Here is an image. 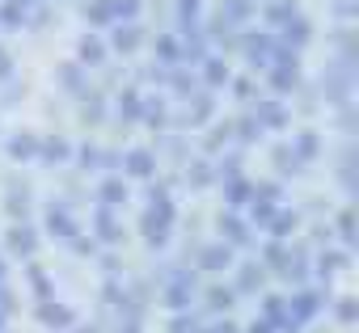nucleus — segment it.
Returning <instances> with one entry per match:
<instances>
[{
  "mask_svg": "<svg viewBox=\"0 0 359 333\" xmlns=\"http://www.w3.org/2000/svg\"><path fill=\"white\" fill-rule=\"evenodd\" d=\"M195 295V274L191 270H169L165 274V304L169 308H187Z\"/></svg>",
  "mask_w": 359,
  "mask_h": 333,
  "instance_id": "obj_1",
  "label": "nucleus"
},
{
  "mask_svg": "<svg viewBox=\"0 0 359 333\" xmlns=\"http://www.w3.org/2000/svg\"><path fill=\"white\" fill-rule=\"evenodd\" d=\"M321 304H325V299H321L317 291H300V295H296V299L287 304V325L296 329V325H304V320H313V316L321 312Z\"/></svg>",
  "mask_w": 359,
  "mask_h": 333,
  "instance_id": "obj_2",
  "label": "nucleus"
},
{
  "mask_svg": "<svg viewBox=\"0 0 359 333\" xmlns=\"http://www.w3.org/2000/svg\"><path fill=\"white\" fill-rule=\"evenodd\" d=\"M241 47H245V59H250L254 72H258V68H271V55H275V38H271V34H250Z\"/></svg>",
  "mask_w": 359,
  "mask_h": 333,
  "instance_id": "obj_3",
  "label": "nucleus"
},
{
  "mask_svg": "<svg viewBox=\"0 0 359 333\" xmlns=\"http://www.w3.org/2000/svg\"><path fill=\"white\" fill-rule=\"evenodd\" d=\"M47 228H51L60 241H72V236H76V220H72V211H68L64 203H51V207H47Z\"/></svg>",
  "mask_w": 359,
  "mask_h": 333,
  "instance_id": "obj_4",
  "label": "nucleus"
},
{
  "mask_svg": "<svg viewBox=\"0 0 359 333\" xmlns=\"http://www.w3.org/2000/svg\"><path fill=\"white\" fill-rule=\"evenodd\" d=\"M34 249H39L34 228H30V224H13V228H9V253H18V257H34Z\"/></svg>",
  "mask_w": 359,
  "mask_h": 333,
  "instance_id": "obj_5",
  "label": "nucleus"
},
{
  "mask_svg": "<svg viewBox=\"0 0 359 333\" xmlns=\"http://www.w3.org/2000/svg\"><path fill=\"white\" fill-rule=\"evenodd\" d=\"M39 156H43V164H64L68 156H72V143L64 139V135H51V139H39Z\"/></svg>",
  "mask_w": 359,
  "mask_h": 333,
  "instance_id": "obj_6",
  "label": "nucleus"
},
{
  "mask_svg": "<svg viewBox=\"0 0 359 333\" xmlns=\"http://www.w3.org/2000/svg\"><path fill=\"white\" fill-rule=\"evenodd\" d=\"M5 207H9L13 220L26 224V215H30V182H18V178H13V182H9V203H5Z\"/></svg>",
  "mask_w": 359,
  "mask_h": 333,
  "instance_id": "obj_7",
  "label": "nucleus"
},
{
  "mask_svg": "<svg viewBox=\"0 0 359 333\" xmlns=\"http://www.w3.org/2000/svg\"><path fill=\"white\" fill-rule=\"evenodd\" d=\"M220 245H250V228H245V220H237V215H220Z\"/></svg>",
  "mask_w": 359,
  "mask_h": 333,
  "instance_id": "obj_8",
  "label": "nucleus"
},
{
  "mask_svg": "<svg viewBox=\"0 0 359 333\" xmlns=\"http://www.w3.org/2000/svg\"><path fill=\"white\" fill-rule=\"evenodd\" d=\"M199 266L212 270V274H216V270H229V266H233V249H229V245H203V249H199Z\"/></svg>",
  "mask_w": 359,
  "mask_h": 333,
  "instance_id": "obj_9",
  "label": "nucleus"
},
{
  "mask_svg": "<svg viewBox=\"0 0 359 333\" xmlns=\"http://www.w3.org/2000/svg\"><path fill=\"white\" fill-rule=\"evenodd\" d=\"M140 232H144V241H148V249H161L165 241H169V224H161L152 211H144L140 215Z\"/></svg>",
  "mask_w": 359,
  "mask_h": 333,
  "instance_id": "obj_10",
  "label": "nucleus"
},
{
  "mask_svg": "<svg viewBox=\"0 0 359 333\" xmlns=\"http://www.w3.org/2000/svg\"><path fill=\"white\" fill-rule=\"evenodd\" d=\"M140 43H144V34H140L135 22H123V26H114V34H110V47H114V51H135Z\"/></svg>",
  "mask_w": 359,
  "mask_h": 333,
  "instance_id": "obj_11",
  "label": "nucleus"
},
{
  "mask_svg": "<svg viewBox=\"0 0 359 333\" xmlns=\"http://www.w3.org/2000/svg\"><path fill=\"white\" fill-rule=\"evenodd\" d=\"M93 224H97V241H106V245H118V241H123V224H118L106 207L93 215Z\"/></svg>",
  "mask_w": 359,
  "mask_h": 333,
  "instance_id": "obj_12",
  "label": "nucleus"
},
{
  "mask_svg": "<svg viewBox=\"0 0 359 333\" xmlns=\"http://www.w3.org/2000/svg\"><path fill=\"white\" fill-rule=\"evenodd\" d=\"M39 320H43L47 329H68V325H72V312H68L64 304H51V299H47V304H39Z\"/></svg>",
  "mask_w": 359,
  "mask_h": 333,
  "instance_id": "obj_13",
  "label": "nucleus"
},
{
  "mask_svg": "<svg viewBox=\"0 0 359 333\" xmlns=\"http://www.w3.org/2000/svg\"><path fill=\"white\" fill-rule=\"evenodd\" d=\"M152 169H156V156L152 152H144V148L127 152V173L131 178H152Z\"/></svg>",
  "mask_w": 359,
  "mask_h": 333,
  "instance_id": "obj_14",
  "label": "nucleus"
},
{
  "mask_svg": "<svg viewBox=\"0 0 359 333\" xmlns=\"http://www.w3.org/2000/svg\"><path fill=\"white\" fill-rule=\"evenodd\" d=\"M60 85H64L68 93H76V97L89 93V89H85V72H81V64H60Z\"/></svg>",
  "mask_w": 359,
  "mask_h": 333,
  "instance_id": "obj_15",
  "label": "nucleus"
},
{
  "mask_svg": "<svg viewBox=\"0 0 359 333\" xmlns=\"http://www.w3.org/2000/svg\"><path fill=\"white\" fill-rule=\"evenodd\" d=\"M258 127H283L287 122V110L279 101H258V114H254Z\"/></svg>",
  "mask_w": 359,
  "mask_h": 333,
  "instance_id": "obj_16",
  "label": "nucleus"
},
{
  "mask_svg": "<svg viewBox=\"0 0 359 333\" xmlns=\"http://www.w3.org/2000/svg\"><path fill=\"white\" fill-rule=\"evenodd\" d=\"M97 199H102V207L110 211V207H118V203H127V186H123L118 178H106V182L97 186Z\"/></svg>",
  "mask_w": 359,
  "mask_h": 333,
  "instance_id": "obj_17",
  "label": "nucleus"
},
{
  "mask_svg": "<svg viewBox=\"0 0 359 333\" xmlns=\"http://www.w3.org/2000/svg\"><path fill=\"white\" fill-rule=\"evenodd\" d=\"M258 287H262V266H258V262H241V266H237V291L250 295V291H258Z\"/></svg>",
  "mask_w": 359,
  "mask_h": 333,
  "instance_id": "obj_18",
  "label": "nucleus"
},
{
  "mask_svg": "<svg viewBox=\"0 0 359 333\" xmlns=\"http://www.w3.org/2000/svg\"><path fill=\"white\" fill-rule=\"evenodd\" d=\"M271 160H275V169H279V173H292V178H296V173L304 169V164L296 160V152H292L287 143H279V148H271Z\"/></svg>",
  "mask_w": 359,
  "mask_h": 333,
  "instance_id": "obj_19",
  "label": "nucleus"
},
{
  "mask_svg": "<svg viewBox=\"0 0 359 333\" xmlns=\"http://www.w3.org/2000/svg\"><path fill=\"white\" fill-rule=\"evenodd\" d=\"M283 30H287V34H283V43H287V47H304V43L313 38V26H309L304 17H292ZM287 47H283V51H287Z\"/></svg>",
  "mask_w": 359,
  "mask_h": 333,
  "instance_id": "obj_20",
  "label": "nucleus"
},
{
  "mask_svg": "<svg viewBox=\"0 0 359 333\" xmlns=\"http://www.w3.org/2000/svg\"><path fill=\"white\" fill-rule=\"evenodd\" d=\"M9 156H13V160L39 156V139H34V135H13V139H9Z\"/></svg>",
  "mask_w": 359,
  "mask_h": 333,
  "instance_id": "obj_21",
  "label": "nucleus"
},
{
  "mask_svg": "<svg viewBox=\"0 0 359 333\" xmlns=\"http://www.w3.org/2000/svg\"><path fill=\"white\" fill-rule=\"evenodd\" d=\"M296 17V5H292V0H271V5H266V22L271 26H287Z\"/></svg>",
  "mask_w": 359,
  "mask_h": 333,
  "instance_id": "obj_22",
  "label": "nucleus"
},
{
  "mask_svg": "<svg viewBox=\"0 0 359 333\" xmlns=\"http://www.w3.org/2000/svg\"><path fill=\"white\" fill-rule=\"evenodd\" d=\"M81 68H97V64H106V47L97 43V38H81Z\"/></svg>",
  "mask_w": 359,
  "mask_h": 333,
  "instance_id": "obj_23",
  "label": "nucleus"
},
{
  "mask_svg": "<svg viewBox=\"0 0 359 333\" xmlns=\"http://www.w3.org/2000/svg\"><path fill=\"white\" fill-rule=\"evenodd\" d=\"M212 110H216V101H212V93H195V101H191V110H187V118H191V122H208V118H212Z\"/></svg>",
  "mask_w": 359,
  "mask_h": 333,
  "instance_id": "obj_24",
  "label": "nucleus"
},
{
  "mask_svg": "<svg viewBox=\"0 0 359 333\" xmlns=\"http://www.w3.org/2000/svg\"><path fill=\"white\" fill-rule=\"evenodd\" d=\"M292 152H296V160L304 164V160H313V156L321 152V139H317L313 131H304V135H296V148H292Z\"/></svg>",
  "mask_w": 359,
  "mask_h": 333,
  "instance_id": "obj_25",
  "label": "nucleus"
},
{
  "mask_svg": "<svg viewBox=\"0 0 359 333\" xmlns=\"http://www.w3.org/2000/svg\"><path fill=\"white\" fill-rule=\"evenodd\" d=\"M250 9H254L250 0H220V17H224L229 26H233V22H241V17H250Z\"/></svg>",
  "mask_w": 359,
  "mask_h": 333,
  "instance_id": "obj_26",
  "label": "nucleus"
},
{
  "mask_svg": "<svg viewBox=\"0 0 359 333\" xmlns=\"http://www.w3.org/2000/svg\"><path fill=\"white\" fill-rule=\"evenodd\" d=\"M266 228H271V236H275V241H283V236H292V228H296V215H287V211H275V215L266 220Z\"/></svg>",
  "mask_w": 359,
  "mask_h": 333,
  "instance_id": "obj_27",
  "label": "nucleus"
},
{
  "mask_svg": "<svg viewBox=\"0 0 359 333\" xmlns=\"http://www.w3.org/2000/svg\"><path fill=\"white\" fill-rule=\"evenodd\" d=\"M262 320H266V325H283V320H287L283 295H266V304H262Z\"/></svg>",
  "mask_w": 359,
  "mask_h": 333,
  "instance_id": "obj_28",
  "label": "nucleus"
},
{
  "mask_svg": "<svg viewBox=\"0 0 359 333\" xmlns=\"http://www.w3.org/2000/svg\"><path fill=\"white\" fill-rule=\"evenodd\" d=\"M233 308V291L229 287H208V312H229Z\"/></svg>",
  "mask_w": 359,
  "mask_h": 333,
  "instance_id": "obj_29",
  "label": "nucleus"
},
{
  "mask_svg": "<svg viewBox=\"0 0 359 333\" xmlns=\"http://www.w3.org/2000/svg\"><path fill=\"white\" fill-rule=\"evenodd\" d=\"M26 9H30V0H9L5 13H0V22H5V26H18V22H26Z\"/></svg>",
  "mask_w": 359,
  "mask_h": 333,
  "instance_id": "obj_30",
  "label": "nucleus"
},
{
  "mask_svg": "<svg viewBox=\"0 0 359 333\" xmlns=\"http://www.w3.org/2000/svg\"><path fill=\"white\" fill-rule=\"evenodd\" d=\"M81 114H85L89 122H102V118H106V106H102V97H97V93H85V106H81Z\"/></svg>",
  "mask_w": 359,
  "mask_h": 333,
  "instance_id": "obj_31",
  "label": "nucleus"
},
{
  "mask_svg": "<svg viewBox=\"0 0 359 333\" xmlns=\"http://www.w3.org/2000/svg\"><path fill=\"white\" fill-rule=\"evenodd\" d=\"M187 182H191V186H208V182H212V164H208V160H195L191 169H187Z\"/></svg>",
  "mask_w": 359,
  "mask_h": 333,
  "instance_id": "obj_32",
  "label": "nucleus"
},
{
  "mask_svg": "<svg viewBox=\"0 0 359 333\" xmlns=\"http://www.w3.org/2000/svg\"><path fill=\"white\" fill-rule=\"evenodd\" d=\"M118 118H140V93L127 89V93L118 97Z\"/></svg>",
  "mask_w": 359,
  "mask_h": 333,
  "instance_id": "obj_33",
  "label": "nucleus"
},
{
  "mask_svg": "<svg viewBox=\"0 0 359 333\" xmlns=\"http://www.w3.org/2000/svg\"><path fill=\"white\" fill-rule=\"evenodd\" d=\"M22 97H26V85H18V80H9L5 89H0V106H5V110H9V106H18Z\"/></svg>",
  "mask_w": 359,
  "mask_h": 333,
  "instance_id": "obj_34",
  "label": "nucleus"
},
{
  "mask_svg": "<svg viewBox=\"0 0 359 333\" xmlns=\"http://www.w3.org/2000/svg\"><path fill=\"white\" fill-rule=\"evenodd\" d=\"M26 270H30V283H34V291H39V299L47 304V299H51V283H47V274H43L39 266H26Z\"/></svg>",
  "mask_w": 359,
  "mask_h": 333,
  "instance_id": "obj_35",
  "label": "nucleus"
},
{
  "mask_svg": "<svg viewBox=\"0 0 359 333\" xmlns=\"http://www.w3.org/2000/svg\"><path fill=\"white\" fill-rule=\"evenodd\" d=\"M140 114H144L152 127H165V101H148V106H140Z\"/></svg>",
  "mask_w": 359,
  "mask_h": 333,
  "instance_id": "obj_36",
  "label": "nucleus"
},
{
  "mask_svg": "<svg viewBox=\"0 0 359 333\" xmlns=\"http://www.w3.org/2000/svg\"><path fill=\"white\" fill-rule=\"evenodd\" d=\"M229 203H233V207H241V203H250V186H245L241 178H233V182H229Z\"/></svg>",
  "mask_w": 359,
  "mask_h": 333,
  "instance_id": "obj_37",
  "label": "nucleus"
},
{
  "mask_svg": "<svg viewBox=\"0 0 359 333\" xmlns=\"http://www.w3.org/2000/svg\"><path fill=\"white\" fill-rule=\"evenodd\" d=\"M338 236H342L346 245H355V211H342V215H338Z\"/></svg>",
  "mask_w": 359,
  "mask_h": 333,
  "instance_id": "obj_38",
  "label": "nucleus"
},
{
  "mask_svg": "<svg viewBox=\"0 0 359 333\" xmlns=\"http://www.w3.org/2000/svg\"><path fill=\"white\" fill-rule=\"evenodd\" d=\"M216 173H220V178H229V182H233V178H237V173H241V152H233V156H224V160H220V169H216Z\"/></svg>",
  "mask_w": 359,
  "mask_h": 333,
  "instance_id": "obj_39",
  "label": "nucleus"
},
{
  "mask_svg": "<svg viewBox=\"0 0 359 333\" xmlns=\"http://www.w3.org/2000/svg\"><path fill=\"white\" fill-rule=\"evenodd\" d=\"M140 0H110V17H135Z\"/></svg>",
  "mask_w": 359,
  "mask_h": 333,
  "instance_id": "obj_40",
  "label": "nucleus"
},
{
  "mask_svg": "<svg viewBox=\"0 0 359 333\" xmlns=\"http://www.w3.org/2000/svg\"><path fill=\"white\" fill-rule=\"evenodd\" d=\"M203 72H208V85H224V80H229V68H224L220 59H208Z\"/></svg>",
  "mask_w": 359,
  "mask_h": 333,
  "instance_id": "obj_41",
  "label": "nucleus"
},
{
  "mask_svg": "<svg viewBox=\"0 0 359 333\" xmlns=\"http://www.w3.org/2000/svg\"><path fill=\"white\" fill-rule=\"evenodd\" d=\"M258 135H262V127H258L254 118H241V122H237V139H245V143H254Z\"/></svg>",
  "mask_w": 359,
  "mask_h": 333,
  "instance_id": "obj_42",
  "label": "nucleus"
},
{
  "mask_svg": "<svg viewBox=\"0 0 359 333\" xmlns=\"http://www.w3.org/2000/svg\"><path fill=\"white\" fill-rule=\"evenodd\" d=\"M334 316H338L342 325H355V316H359V308H355V299H338V308H334Z\"/></svg>",
  "mask_w": 359,
  "mask_h": 333,
  "instance_id": "obj_43",
  "label": "nucleus"
},
{
  "mask_svg": "<svg viewBox=\"0 0 359 333\" xmlns=\"http://www.w3.org/2000/svg\"><path fill=\"white\" fill-rule=\"evenodd\" d=\"M97 156H102V152H97V148H89V143L76 152V160H81V169H85V173H89V169H97Z\"/></svg>",
  "mask_w": 359,
  "mask_h": 333,
  "instance_id": "obj_44",
  "label": "nucleus"
},
{
  "mask_svg": "<svg viewBox=\"0 0 359 333\" xmlns=\"http://www.w3.org/2000/svg\"><path fill=\"white\" fill-rule=\"evenodd\" d=\"M85 17H93V22H110V0H97V5H85Z\"/></svg>",
  "mask_w": 359,
  "mask_h": 333,
  "instance_id": "obj_45",
  "label": "nucleus"
},
{
  "mask_svg": "<svg viewBox=\"0 0 359 333\" xmlns=\"http://www.w3.org/2000/svg\"><path fill=\"white\" fill-rule=\"evenodd\" d=\"M229 135H233V127H229V122H224V127H216V131L208 135V152H216L220 143H229Z\"/></svg>",
  "mask_w": 359,
  "mask_h": 333,
  "instance_id": "obj_46",
  "label": "nucleus"
},
{
  "mask_svg": "<svg viewBox=\"0 0 359 333\" xmlns=\"http://www.w3.org/2000/svg\"><path fill=\"white\" fill-rule=\"evenodd\" d=\"M266 262H271V270H279V274H283V266H287V253H283L279 245H266Z\"/></svg>",
  "mask_w": 359,
  "mask_h": 333,
  "instance_id": "obj_47",
  "label": "nucleus"
},
{
  "mask_svg": "<svg viewBox=\"0 0 359 333\" xmlns=\"http://www.w3.org/2000/svg\"><path fill=\"white\" fill-rule=\"evenodd\" d=\"M156 51H161V59H165V64H173V59H177V43H173V38H156Z\"/></svg>",
  "mask_w": 359,
  "mask_h": 333,
  "instance_id": "obj_48",
  "label": "nucleus"
},
{
  "mask_svg": "<svg viewBox=\"0 0 359 333\" xmlns=\"http://www.w3.org/2000/svg\"><path fill=\"white\" fill-rule=\"evenodd\" d=\"M169 333H199V325H195V316H177L169 325Z\"/></svg>",
  "mask_w": 359,
  "mask_h": 333,
  "instance_id": "obj_49",
  "label": "nucleus"
},
{
  "mask_svg": "<svg viewBox=\"0 0 359 333\" xmlns=\"http://www.w3.org/2000/svg\"><path fill=\"white\" fill-rule=\"evenodd\" d=\"M271 215H275V203H266V199H258V203H254V220H258V224H266Z\"/></svg>",
  "mask_w": 359,
  "mask_h": 333,
  "instance_id": "obj_50",
  "label": "nucleus"
},
{
  "mask_svg": "<svg viewBox=\"0 0 359 333\" xmlns=\"http://www.w3.org/2000/svg\"><path fill=\"white\" fill-rule=\"evenodd\" d=\"M9 72H13V59H9L5 47H0V80H9Z\"/></svg>",
  "mask_w": 359,
  "mask_h": 333,
  "instance_id": "obj_51",
  "label": "nucleus"
},
{
  "mask_svg": "<svg viewBox=\"0 0 359 333\" xmlns=\"http://www.w3.org/2000/svg\"><path fill=\"white\" fill-rule=\"evenodd\" d=\"M72 249H76L81 257H89V253H93V241H85V236H72Z\"/></svg>",
  "mask_w": 359,
  "mask_h": 333,
  "instance_id": "obj_52",
  "label": "nucleus"
},
{
  "mask_svg": "<svg viewBox=\"0 0 359 333\" xmlns=\"http://www.w3.org/2000/svg\"><path fill=\"white\" fill-rule=\"evenodd\" d=\"M118 333H140V316H123L118 320Z\"/></svg>",
  "mask_w": 359,
  "mask_h": 333,
  "instance_id": "obj_53",
  "label": "nucleus"
},
{
  "mask_svg": "<svg viewBox=\"0 0 359 333\" xmlns=\"http://www.w3.org/2000/svg\"><path fill=\"white\" fill-rule=\"evenodd\" d=\"M191 85H195V80H191L187 72H177V76H173V89H177V93H191Z\"/></svg>",
  "mask_w": 359,
  "mask_h": 333,
  "instance_id": "obj_54",
  "label": "nucleus"
},
{
  "mask_svg": "<svg viewBox=\"0 0 359 333\" xmlns=\"http://www.w3.org/2000/svg\"><path fill=\"white\" fill-rule=\"evenodd\" d=\"M9 308H13V295H9V287H5V283H0V316H5Z\"/></svg>",
  "mask_w": 359,
  "mask_h": 333,
  "instance_id": "obj_55",
  "label": "nucleus"
},
{
  "mask_svg": "<svg viewBox=\"0 0 359 333\" xmlns=\"http://www.w3.org/2000/svg\"><path fill=\"white\" fill-rule=\"evenodd\" d=\"M102 270L114 278V274H118V257H114V253H106V257H102Z\"/></svg>",
  "mask_w": 359,
  "mask_h": 333,
  "instance_id": "obj_56",
  "label": "nucleus"
},
{
  "mask_svg": "<svg viewBox=\"0 0 359 333\" xmlns=\"http://www.w3.org/2000/svg\"><path fill=\"white\" fill-rule=\"evenodd\" d=\"M271 329H275V325H266V320H254V325H250V333H271Z\"/></svg>",
  "mask_w": 359,
  "mask_h": 333,
  "instance_id": "obj_57",
  "label": "nucleus"
},
{
  "mask_svg": "<svg viewBox=\"0 0 359 333\" xmlns=\"http://www.w3.org/2000/svg\"><path fill=\"white\" fill-rule=\"evenodd\" d=\"M76 333H102V329H97V325H81Z\"/></svg>",
  "mask_w": 359,
  "mask_h": 333,
  "instance_id": "obj_58",
  "label": "nucleus"
},
{
  "mask_svg": "<svg viewBox=\"0 0 359 333\" xmlns=\"http://www.w3.org/2000/svg\"><path fill=\"white\" fill-rule=\"evenodd\" d=\"M0 283H5V262H0Z\"/></svg>",
  "mask_w": 359,
  "mask_h": 333,
  "instance_id": "obj_59",
  "label": "nucleus"
},
{
  "mask_svg": "<svg viewBox=\"0 0 359 333\" xmlns=\"http://www.w3.org/2000/svg\"><path fill=\"white\" fill-rule=\"evenodd\" d=\"M0 329H5V316H0Z\"/></svg>",
  "mask_w": 359,
  "mask_h": 333,
  "instance_id": "obj_60",
  "label": "nucleus"
}]
</instances>
